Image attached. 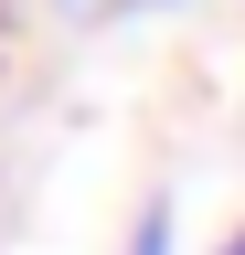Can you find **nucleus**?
<instances>
[{"instance_id": "1", "label": "nucleus", "mask_w": 245, "mask_h": 255, "mask_svg": "<svg viewBox=\"0 0 245 255\" xmlns=\"http://www.w3.org/2000/svg\"><path fill=\"white\" fill-rule=\"evenodd\" d=\"M171 202H160V191H149V202H139V223H128V255H171Z\"/></svg>"}, {"instance_id": "2", "label": "nucleus", "mask_w": 245, "mask_h": 255, "mask_svg": "<svg viewBox=\"0 0 245 255\" xmlns=\"http://www.w3.org/2000/svg\"><path fill=\"white\" fill-rule=\"evenodd\" d=\"M107 11H160V0H107Z\"/></svg>"}, {"instance_id": "3", "label": "nucleus", "mask_w": 245, "mask_h": 255, "mask_svg": "<svg viewBox=\"0 0 245 255\" xmlns=\"http://www.w3.org/2000/svg\"><path fill=\"white\" fill-rule=\"evenodd\" d=\"M224 255H245V223H235V234H224Z\"/></svg>"}]
</instances>
